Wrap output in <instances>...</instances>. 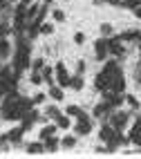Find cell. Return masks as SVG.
I'll return each instance as SVG.
<instances>
[{
	"mask_svg": "<svg viewBox=\"0 0 141 159\" xmlns=\"http://www.w3.org/2000/svg\"><path fill=\"white\" fill-rule=\"evenodd\" d=\"M29 43H27V38L23 36H18V45H16V56H14V72H23L27 65H29Z\"/></svg>",
	"mask_w": 141,
	"mask_h": 159,
	"instance_id": "1",
	"label": "cell"
},
{
	"mask_svg": "<svg viewBox=\"0 0 141 159\" xmlns=\"http://www.w3.org/2000/svg\"><path fill=\"white\" fill-rule=\"evenodd\" d=\"M128 123H130V114L125 110H116V112L110 114V125L116 132H121L123 128H128Z\"/></svg>",
	"mask_w": 141,
	"mask_h": 159,
	"instance_id": "2",
	"label": "cell"
},
{
	"mask_svg": "<svg viewBox=\"0 0 141 159\" xmlns=\"http://www.w3.org/2000/svg\"><path fill=\"white\" fill-rule=\"evenodd\" d=\"M121 43H123L121 38H107V47H110V54H114V56H116V61H121V58L125 56V47H123Z\"/></svg>",
	"mask_w": 141,
	"mask_h": 159,
	"instance_id": "3",
	"label": "cell"
},
{
	"mask_svg": "<svg viewBox=\"0 0 141 159\" xmlns=\"http://www.w3.org/2000/svg\"><path fill=\"white\" fill-rule=\"evenodd\" d=\"M54 72H56V81H58V85L61 88H70V74L67 70H65V63H56V67H54Z\"/></svg>",
	"mask_w": 141,
	"mask_h": 159,
	"instance_id": "4",
	"label": "cell"
},
{
	"mask_svg": "<svg viewBox=\"0 0 141 159\" xmlns=\"http://www.w3.org/2000/svg\"><path fill=\"white\" fill-rule=\"evenodd\" d=\"M94 88L99 90V92L112 88V76L107 72H99V74H96V79H94Z\"/></svg>",
	"mask_w": 141,
	"mask_h": 159,
	"instance_id": "5",
	"label": "cell"
},
{
	"mask_svg": "<svg viewBox=\"0 0 141 159\" xmlns=\"http://www.w3.org/2000/svg\"><path fill=\"white\" fill-rule=\"evenodd\" d=\"M94 54L99 61H105V56L110 54V47H107V38H99L94 43Z\"/></svg>",
	"mask_w": 141,
	"mask_h": 159,
	"instance_id": "6",
	"label": "cell"
},
{
	"mask_svg": "<svg viewBox=\"0 0 141 159\" xmlns=\"http://www.w3.org/2000/svg\"><path fill=\"white\" fill-rule=\"evenodd\" d=\"M92 114L96 116V119H103V121H105V116H110V114H112V105L107 103V101H101V103L92 110Z\"/></svg>",
	"mask_w": 141,
	"mask_h": 159,
	"instance_id": "7",
	"label": "cell"
},
{
	"mask_svg": "<svg viewBox=\"0 0 141 159\" xmlns=\"http://www.w3.org/2000/svg\"><path fill=\"white\" fill-rule=\"evenodd\" d=\"M74 132H76V137H88V134L92 132V121H90V119H79Z\"/></svg>",
	"mask_w": 141,
	"mask_h": 159,
	"instance_id": "8",
	"label": "cell"
},
{
	"mask_svg": "<svg viewBox=\"0 0 141 159\" xmlns=\"http://www.w3.org/2000/svg\"><path fill=\"white\" fill-rule=\"evenodd\" d=\"M23 132H25L23 125H18V128L9 130V132H7V141H11L14 146H20V141H23Z\"/></svg>",
	"mask_w": 141,
	"mask_h": 159,
	"instance_id": "9",
	"label": "cell"
},
{
	"mask_svg": "<svg viewBox=\"0 0 141 159\" xmlns=\"http://www.w3.org/2000/svg\"><path fill=\"white\" fill-rule=\"evenodd\" d=\"M112 90H114V92H119V94H123V90H125L123 72H119V74H114V76H112Z\"/></svg>",
	"mask_w": 141,
	"mask_h": 159,
	"instance_id": "10",
	"label": "cell"
},
{
	"mask_svg": "<svg viewBox=\"0 0 141 159\" xmlns=\"http://www.w3.org/2000/svg\"><path fill=\"white\" fill-rule=\"evenodd\" d=\"M36 121H38V112H36V110H34V112L29 110V112L23 116V123H20V125H23L25 130H29V128H34V123H36Z\"/></svg>",
	"mask_w": 141,
	"mask_h": 159,
	"instance_id": "11",
	"label": "cell"
},
{
	"mask_svg": "<svg viewBox=\"0 0 141 159\" xmlns=\"http://www.w3.org/2000/svg\"><path fill=\"white\" fill-rule=\"evenodd\" d=\"M43 143H45V152H56L58 148H61V139H56V134H54V137H47Z\"/></svg>",
	"mask_w": 141,
	"mask_h": 159,
	"instance_id": "12",
	"label": "cell"
},
{
	"mask_svg": "<svg viewBox=\"0 0 141 159\" xmlns=\"http://www.w3.org/2000/svg\"><path fill=\"white\" fill-rule=\"evenodd\" d=\"M114 134H116V130L112 128V125H110V123H107V125L103 123V128H101V132H99V139L107 143V141H110V139H112V137H114Z\"/></svg>",
	"mask_w": 141,
	"mask_h": 159,
	"instance_id": "13",
	"label": "cell"
},
{
	"mask_svg": "<svg viewBox=\"0 0 141 159\" xmlns=\"http://www.w3.org/2000/svg\"><path fill=\"white\" fill-rule=\"evenodd\" d=\"M9 54H11V45H9V40L5 36H0V61L9 58Z\"/></svg>",
	"mask_w": 141,
	"mask_h": 159,
	"instance_id": "14",
	"label": "cell"
},
{
	"mask_svg": "<svg viewBox=\"0 0 141 159\" xmlns=\"http://www.w3.org/2000/svg\"><path fill=\"white\" fill-rule=\"evenodd\" d=\"M67 116H76V119H88V114H85L79 105H67V110H65Z\"/></svg>",
	"mask_w": 141,
	"mask_h": 159,
	"instance_id": "15",
	"label": "cell"
},
{
	"mask_svg": "<svg viewBox=\"0 0 141 159\" xmlns=\"http://www.w3.org/2000/svg\"><path fill=\"white\" fill-rule=\"evenodd\" d=\"M45 152V143L36 141V143H27V155H43Z\"/></svg>",
	"mask_w": 141,
	"mask_h": 159,
	"instance_id": "16",
	"label": "cell"
},
{
	"mask_svg": "<svg viewBox=\"0 0 141 159\" xmlns=\"http://www.w3.org/2000/svg\"><path fill=\"white\" fill-rule=\"evenodd\" d=\"M58 130V125L56 123H52V125H43V130H40V141H45L47 137H54Z\"/></svg>",
	"mask_w": 141,
	"mask_h": 159,
	"instance_id": "17",
	"label": "cell"
},
{
	"mask_svg": "<svg viewBox=\"0 0 141 159\" xmlns=\"http://www.w3.org/2000/svg\"><path fill=\"white\" fill-rule=\"evenodd\" d=\"M74 146H76V134H65L61 139V148H65V150H70Z\"/></svg>",
	"mask_w": 141,
	"mask_h": 159,
	"instance_id": "18",
	"label": "cell"
},
{
	"mask_svg": "<svg viewBox=\"0 0 141 159\" xmlns=\"http://www.w3.org/2000/svg\"><path fill=\"white\" fill-rule=\"evenodd\" d=\"M121 40H123V43H132V40H141V31H137V29H130V31H125V34L121 36Z\"/></svg>",
	"mask_w": 141,
	"mask_h": 159,
	"instance_id": "19",
	"label": "cell"
},
{
	"mask_svg": "<svg viewBox=\"0 0 141 159\" xmlns=\"http://www.w3.org/2000/svg\"><path fill=\"white\" fill-rule=\"evenodd\" d=\"M70 88L72 90H83V74H74V76L70 79Z\"/></svg>",
	"mask_w": 141,
	"mask_h": 159,
	"instance_id": "20",
	"label": "cell"
},
{
	"mask_svg": "<svg viewBox=\"0 0 141 159\" xmlns=\"http://www.w3.org/2000/svg\"><path fill=\"white\" fill-rule=\"evenodd\" d=\"M40 74H43V81H45V83H49V85H54V74H56V72H54L52 67H43L40 70Z\"/></svg>",
	"mask_w": 141,
	"mask_h": 159,
	"instance_id": "21",
	"label": "cell"
},
{
	"mask_svg": "<svg viewBox=\"0 0 141 159\" xmlns=\"http://www.w3.org/2000/svg\"><path fill=\"white\" fill-rule=\"evenodd\" d=\"M139 134H141V116H137L134 123H132V128H130V141H132L134 137H139Z\"/></svg>",
	"mask_w": 141,
	"mask_h": 159,
	"instance_id": "22",
	"label": "cell"
},
{
	"mask_svg": "<svg viewBox=\"0 0 141 159\" xmlns=\"http://www.w3.org/2000/svg\"><path fill=\"white\" fill-rule=\"evenodd\" d=\"M49 97L54 101H61L63 99V88L61 85H49Z\"/></svg>",
	"mask_w": 141,
	"mask_h": 159,
	"instance_id": "23",
	"label": "cell"
},
{
	"mask_svg": "<svg viewBox=\"0 0 141 159\" xmlns=\"http://www.w3.org/2000/svg\"><path fill=\"white\" fill-rule=\"evenodd\" d=\"M112 34H114V27H112L110 23H103V25H101V36H103V38H112Z\"/></svg>",
	"mask_w": 141,
	"mask_h": 159,
	"instance_id": "24",
	"label": "cell"
},
{
	"mask_svg": "<svg viewBox=\"0 0 141 159\" xmlns=\"http://www.w3.org/2000/svg\"><path fill=\"white\" fill-rule=\"evenodd\" d=\"M45 114H47V116H52V119L56 121L58 116H61V110L56 108V105H47V110H45Z\"/></svg>",
	"mask_w": 141,
	"mask_h": 159,
	"instance_id": "25",
	"label": "cell"
},
{
	"mask_svg": "<svg viewBox=\"0 0 141 159\" xmlns=\"http://www.w3.org/2000/svg\"><path fill=\"white\" fill-rule=\"evenodd\" d=\"M125 103H128L132 110H137V108H139V99L134 97V94H125Z\"/></svg>",
	"mask_w": 141,
	"mask_h": 159,
	"instance_id": "26",
	"label": "cell"
},
{
	"mask_svg": "<svg viewBox=\"0 0 141 159\" xmlns=\"http://www.w3.org/2000/svg\"><path fill=\"white\" fill-rule=\"evenodd\" d=\"M29 81H31V85H40V83H45V81H43V74H40V72H31Z\"/></svg>",
	"mask_w": 141,
	"mask_h": 159,
	"instance_id": "27",
	"label": "cell"
},
{
	"mask_svg": "<svg viewBox=\"0 0 141 159\" xmlns=\"http://www.w3.org/2000/svg\"><path fill=\"white\" fill-rule=\"evenodd\" d=\"M56 125H58L61 130H67V128H70V119H67V116H63V114H61L58 119H56Z\"/></svg>",
	"mask_w": 141,
	"mask_h": 159,
	"instance_id": "28",
	"label": "cell"
},
{
	"mask_svg": "<svg viewBox=\"0 0 141 159\" xmlns=\"http://www.w3.org/2000/svg\"><path fill=\"white\" fill-rule=\"evenodd\" d=\"M31 67H34V72H40L43 67H45V61H43V58H34V61H31Z\"/></svg>",
	"mask_w": 141,
	"mask_h": 159,
	"instance_id": "29",
	"label": "cell"
},
{
	"mask_svg": "<svg viewBox=\"0 0 141 159\" xmlns=\"http://www.w3.org/2000/svg\"><path fill=\"white\" fill-rule=\"evenodd\" d=\"M52 18L56 20V23H63V20H65V11H61V9H54V11H52Z\"/></svg>",
	"mask_w": 141,
	"mask_h": 159,
	"instance_id": "30",
	"label": "cell"
},
{
	"mask_svg": "<svg viewBox=\"0 0 141 159\" xmlns=\"http://www.w3.org/2000/svg\"><path fill=\"white\" fill-rule=\"evenodd\" d=\"M52 31H54L52 23H43V25H40V34H45V36H47V34H52Z\"/></svg>",
	"mask_w": 141,
	"mask_h": 159,
	"instance_id": "31",
	"label": "cell"
},
{
	"mask_svg": "<svg viewBox=\"0 0 141 159\" xmlns=\"http://www.w3.org/2000/svg\"><path fill=\"white\" fill-rule=\"evenodd\" d=\"M74 43H76V45L85 43V34H83V31H76V34H74Z\"/></svg>",
	"mask_w": 141,
	"mask_h": 159,
	"instance_id": "32",
	"label": "cell"
},
{
	"mask_svg": "<svg viewBox=\"0 0 141 159\" xmlns=\"http://www.w3.org/2000/svg\"><path fill=\"white\" fill-rule=\"evenodd\" d=\"M137 5H141V0H123V7H128V9H134Z\"/></svg>",
	"mask_w": 141,
	"mask_h": 159,
	"instance_id": "33",
	"label": "cell"
},
{
	"mask_svg": "<svg viewBox=\"0 0 141 159\" xmlns=\"http://www.w3.org/2000/svg\"><path fill=\"white\" fill-rule=\"evenodd\" d=\"M7 34H9V25L5 20H0V36H7Z\"/></svg>",
	"mask_w": 141,
	"mask_h": 159,
	"instance_id": "34",
	"label": "cell"
},
{
	"mask_svg": "<svg viewBox=\"0 0 141 159\" xmlns=\"http://www.w3.org/2000/svg\"><path fill=\"white\" fill-rule=\"evenodd\" d=\"M76 74H85V61H79V65H76Z\"/></svg>",
	"mask_w": 141,
	"mask_h": 159,
	"instance_id": "35",
	"label": "cell"
},
{
	"mask_svg": "<svg viewBox=\"0 0 141 159\" xmlns=\"http://www.w3.org/2000/svg\"><path fill=\"white\" fill-rule=\"evenodd\" d=\"M96 155H107V146L103 148V146H96V150H94Z\"/></svg>",
	"mask_w": 141,
	"mask_h": 159,
	"instance_id": "36",
	"label": "cell"
},
{
	"mask_svg": "<svg viewBox=\"0 0 141 159\" xmlns=\"http://www.w3.org/2000/svg\"><path fill=\"white\" fill-rule=\"evenodd\" d=\"M45 99H47V97H45V94H40V92H38V94H36V97H34V103H43V101H45Z\"/></svg>",
	"mask_w": 141,
	"mask_h": 159,
	"instance_id": "37",
	"label": "cell"
},
{
	"mask_svg": "<svg viewBox=\"0 0 141 159\" xmlns=\"http://www.w3.org/2000/svg\"><path fill=\"white\" fill-rule=\"evenodd\" d=\"M132 14H134V16H137V18H141V5H137V7H134V9H132Z\"/></svg>",
	"mask_w": 141,
	"mask_h": 159,
	"instance_id": "38",
	"label": "cell"
},
{
	"mask_svg": "<svg viewBox=\"0 0 141 159\" xmlns=\"http://www.w3.org/2000/svg\"><path fill=\"white\" fill-rule=\"evenodd\" d=\"M5 9H9V2L7 0H0V11H5Z\"/></svg>",
	"mask_w": 141,
	"mask_h": 159,
	"instance_id": "39",
	"label": "cell"
},
{
	"mask_svg": "<svg viewBox=\"0 0 141 159\" xmlns=\"http://www.w3.org/2000/svg\"><path fill=\"white\" fill-rule=\"evenodd\" d=\"M5 141H7V134H2V137H0V150H2V146H5Z\"/></svg>",
	"mask_w": 141,
	"mask_h": 159,
	"instance_id": "40",
	"label": "cell"
},
{
	"mask_svg": "<svg viewBox=\"0 0 141 159\" xmlns=\"http://www.w3.org/2000/svg\"><path fill=\"white\" fill-rule=\"evenodd\" d=\"M107 5H121V0H105Z\"/></svg>",
	"mask_w": 141,
	"mask_h": 159,
	"instance_id": "41",
	"label": "cell"
},
{
	"mask_svg": "<svg viewBox=\"0 0 141 159\" xmlns=\"http://www.w3.org/2000/svg\"><path fill=\"white\" fill-rule=\"evenodd\" d=\"M137 85L141 88V72H137Z\"/></svg>",
	"mask_w": 141,
	"mask_h": 159,
	"instance_id": "42",
	"label": "cell"
},
{
	"mask_svg": "<svg viewBox=\"0 0 141 159\" xmlns=\"http://www.w3.org/2000/svg\"><path fill=\"white\" fill-rule=\"evenodd\" d=\"M132 141H134V143H139V146H141V134H139V137H134V139H132Z\"/></svg>",
	"mask_w": 141,
	"mask_h": 159,
	"instance_id": "43",
	"label": "cell"
},
{
	"mask_svg": "<svg viewBox=\"0 0 141 159\" xmlns=\"http://www.w3.org/2000/svg\"><path fill=\"white\" fill-rule=\"evenodd\" d=\"M101 2H105V0H94V5H101Z\"/></svg>",
	"mask_w": 141,
	"mask_h": 159,
	"instance_id": "44",
	"label": "cell"
},
{
	"mask_svg": "<svg viewBox=\"0 0 141 159\" xmlns=\"http://www.w3.org/2000/svg\"><path fill=\"white\" fill-rule=\"evenodd\" d=\"M23 2H25V5H29V2H31V0H23Z\"/></svg>",
	"mask_w": 141,
	"mask_h": 159,
	"instance_id": "45",
	"label": "cell"
},
{
	"mask_svg": "<svg viewBox=\"0 0 141 159\" xmlns=\"http://www.w3.org/2000/svg\"><path fill=\"white\" fill-rule=\"evenodd\" d=\"M45 2H47V5H49V2H54V0H45Z\"/></svg>",
	"mask_w": 141,
	"mask_h": 159,
	"instance_id": "46",
	"label": "cell"
},
{
	"mask_svg": "<svg viewBox=\"0 0 141 159\" xmlns=\"http://www.w3.org/2000/svg\"><path fill=\"white\" fill-rule=\"evenodd\" d=\"M7 2H16V0H7Z\"/></svg>",
	"mask_w": 141,
	"mask_h": 159,
	"instance_id": "47",
	"label": "cell"
}]
</instances>
